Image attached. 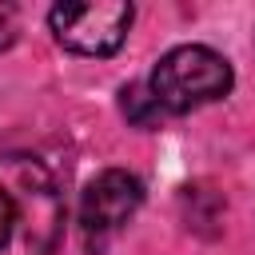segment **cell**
Here are the masks:
<instances>
[{
    "instance_id": "1",
    "label": "cell",
    "mask_w": 255,
    "mask_h": 255,
    "mask_svg": "<svg viewBox=\"0 0 255 255\" xmlns=\"http://www.w3.org/2000/svg\"><path fill=\"white\" fill-rule=\"evenodd\" d=\"M60 227L56 175L32 155H0V255H52Z\"/></svg>"
},
{
    "instance_id": "6",
    "label": "cell",
    "mask_w": 255,
    "mask_h": 255,
    "mask_svg": "<svg viewBox=\"0 0 255 255\" xmlns=\"http://www.w3.org/2000/svg\"><path fill=\"white\" fill-rule=\"evenodd\" d=\"M12 40H16V12H12L8 4H0V52H4Z\"/></svg>"
},
{
    "instance_id": "3",
    "label": "cell",
    "mask_w": 255,
    "mask_h": 255,
    "mask_svg": "<svg viewBox=\"0 0 255 255\" xmlns=\"http://www.w3.org/2000/svg\"><path fill=\"white\" fill-rule=\"evenodd\" d=\"M56 40L80 56H112L131 28V4L96 0V4H56L48 12Z\"/></svg>"
},
{
    "instance_id": "2",
    "label": "cell",
    "mask_w": 255,
    "mask_h": 255,
    "mask_svg": "<svg viewBox=\"0 0 255 255\" xmlns=\"http://www.w3.org/2000/svg\"><path fill=\"white\" fill-rule=\"evenodd\" d=\"M147 88L163 112L179 116V112L223 100L231 92V64L203 44H183L155 64Z\"/></svg>"
},
{
    "instance_id": "5",
    "label": "cell",
    "mask_w": 255,
    "mask_h": 255,
    "mask_svg": "<svg viewBox=\"0 0 255 255\" xmlns=\"http://www.w3.org/2000/svg\"><path fill=\"white\" fill-rule=\"evenodd\" d=\"M124 116H128L135 128H155V124H159V116H163V108L155 104L151 88L131 84V88H124Z\"/></svg>"
},
{
    "instance_id": "4",
    "label": "cell",
    "mask_w": 255,
    "mask_h": 255,
    "mask_svg": "<svg viewBox=\"0 0 255 255\" xmlns=\"http://www.w3.org/2000/svg\"><path fill=\"white\" fill-rule=\"evenodd\" d=\"M143 203V183L131 175V171H100L88 187H84V199H80V231H84V243L92 251H104L120 231L124 223L139 211Z\"/></svg>"
}]
</instances>
